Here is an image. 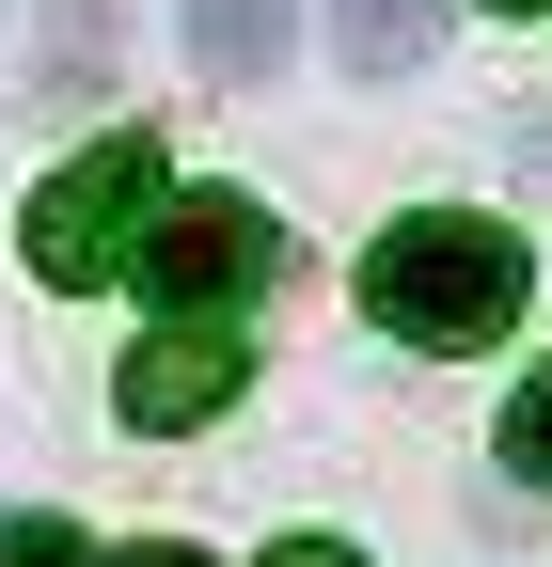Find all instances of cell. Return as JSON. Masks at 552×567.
<instances>
[{
  "label": "cell",
  "instance_id": "obj_1",
  "mask_svg": "<svg viewBox=\"0 0 552 567\" xmlns=\"http://www.w3.org/2000/svg\"><path fill=\"white\" fill-rule=\"evenodd\" d=\"M521 300H536V252L505 221H473V205H410V221L364 252V316L410 331V347H490Z\"/></svg>",
  "mask_w": 552,
  "mask_h": 567
},
{
  "label": "cell",
  "instance_id": "obj_2",
  "mask_svg": "<svg viewBox=\"0 0 552 567\" xmlns=\"http://www.w3.org/2000/svg\"><path fill=\"white\" fill-rule=\"evenodd\" d=\"M268 268H285V237H268L253 189H159V221H143V284L174 300V331H222Z\"/></svg>",
  "mask_w": 552,
  "mask_h": 567
},
{
  "label": "cell",
  "instance_id": "obj_3",
  "mask_svg": "<svg viewBox=\"0 0 552 567\" xmlns=\"http://www.w3.org/2000/svg\"><path fill=\"white\" fill-rule=\"evenodd\" d=\"M126 221H159V142H95L80 174H48L17 252H32V284H111V268H143Z\"/></svg>",
  "mask_w": 552,
  "mask_h": 567
},
{
  "label": "cell",
  "instance_id": "obj_4",
  "mask_svg": "<svg viewBox=\"0 0 552 567\" xmlns=\"http://www.w3.org/2000/svg\"><path fill=\"white\" fill-rule=\"evenodd\" d=\"M237 379H253V347L237 331H143V347H126V379H111V410L126 425H143V442H174V425H205V410H237Z\"/></svg>",
  "mask_w": 552,
  "mask_h": 567
},
{
  "label": "cell",
  "instance_id": "obj_5",
  "mask_svg": "<svg viewBox=\"0 0 552 567\" xmlns=\"http://www.w3.org/2000/svg\"><path fill=\"white\" fill-rule=\"evenodd\" d=\"M174 32H190V63H205L222 95H253V80H285L300 0H174Z\"/></svg>",
  "mask_w": 552,
  "mask_h": 567
},
{
  "label": "cell",
  "instance_id": "obj_6",
  "mask_svg": "<svg viewBox=\"0 0 552 567\" xmlns=\"http://www.w3.org/2000/svg\"><path fill=\"white\" fill-rule=\"evenodd\" d=\"M442 48V0H331V63L348 80H410Z\"/></svg>",
  "mask_w": 552,
  "mask_h": 567
},
{
  "label": "cell",
  "instance_id": "obj_7",
  "mask_svg": "<svg viewBox=\"0 0 552 567\" xmlns=\"http://www.w3.org/2000/svg\"><path fill=\"white\" fill-rule=\"evenodd\" d=\"M0 567H205V551H174V536L111 551V536H80V520H17V536H0Z\"/></svg>",
  "mask_w": 552,
  "mask_h": 567
},
{
  "label": "cell",
  "instance_id": "obj_8",
  "mask_svg": "<svg viewBox=\"0 0 552 567\" xmlns=\"http://www.w3.org/2000/svg\"><path fill=\"white\" fill-rule=\"evenodd\" d=\"M505 473H521V488H552V363L505 394Z\"/></svg>",
  "mask_w": 552,
  "mask_h": 567
},
{
  "label": "cell",
  "instance_id": "obj_9",
  "mask_svg": "<svg viewBox=\"0 0 552 567\" xmlns=\"http://www.w3.org/2000/svg\"><path fill=\"white\" fill-rule=\"evenodd\" d=\"M268 567H364L348 536H285V551H268Z\"/></svg>",
  "mask_w": 552,
  "mask_h": 567
},
{
  "label": "cell",
  "instance_id": "obj_10",
  "mask_svg": "<svg viewBox=\"0 0 552 567\" xmlns=\"http://www.w3.org/2000/svg\"><path fill=\"white\" fill-rule=\"evenodd\" d=\"M505 17H552V0H505Z\"/></svg>",
  "mask_w": 552,
  "mask_h": 567
}]
</instances>
